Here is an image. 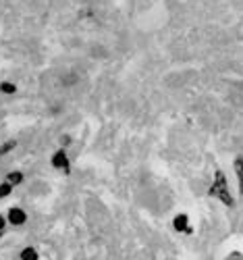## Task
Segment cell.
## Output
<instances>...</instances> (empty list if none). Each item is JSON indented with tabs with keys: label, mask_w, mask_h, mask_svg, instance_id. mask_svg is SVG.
Instances as JSON below:
<instances>
[{
	"label": "cell",
	"mask_w": 243,
	"mask_h": 260,
	"mask_svg": "<svg viewBox=\"0 0 243 260\" xmlns=\"http://www.w3.org/2000/svg\"><path fill=\"white\" fill-rule=\"evenodd\" d=\"M208 196L210 198H218L220 202L227 204V206H235V200H233V193L229 189L227 177H225V173L220 169H216V173H214V181H212V185L208 189Z\"/></svg>",
	"instance_id": "1"
},
{
	"label": "cell",
	"mask_w": 243,
	"mask_h": 260,
	"mask_svg": "<svg viewBox=\"0 0 243 260\" xmlns=\"http://www.w3.org/2000/svg\"><path fill=\"white\" fill-rule=\"evenodd\" d=\"M50 162H52L54 169H58V171H62V173H71V162H69L67 150H64V148L56 150V152L52 154V158H50Z\"/></svg>",
	"instance_id": "2"
},
{
	"label": "cell",
	"mask_w": 243,
	"mask_h": 260,
	"mask_svg": "<svg viewBox=\"0 0 243 260\" xmlns=\"http://www.w3.org/2000/svg\"><path fill=\"white\" fill-rule=\"evenodd\" d=\"M7 223H11L15 227L25 225L27 223V212L23 208H19V206H11L9 212H7Z\"/></svg>",
	"instance_id": "3"
},
{
	"label": "cell",
	"mask_w": 243,
	"mask_h": 260,
	"mask_svg": "<svg viewBox=\"0 0 243 260\" xmlns=\"http://www.w3.org/2000/svg\"><path fill=\"white\" fill-rule=\"evenodd\" d=\"M172 227L179 231V233H185V235H191L193 233V229H191V225H189V216L187 214H177L175 216V221H172Z\"/></svg>",
	"instance_id": "4"
},
{
	"label": "cell",
	"mask_w": 243,
	"mask_h": 260,
	"mask_svg": "<svg viewBox=\"0 0 243 260\" xmlns=\"http://www.w3.org/2000/svg\"><path fill=\"white\" fill-rule=\"evenodd\" d=\"M233 169H235V175H237V181H239V191L243 193V154H239L235 158Z\"/></svg>",
	"instance_id": "5"
},
{
	"label": "cell",
	"mask_w": 243,
	"mask_h": 260,
	"mask_svg": "<svg viewBox=\"0 0 243 260\" xmlns=\"http://www.w3.org/2000/svg\"><path fill=\"white\" fill-rule=\"evenodd\" d=\"M23 179H25V175H23L21 171H11L5 181H7V183H11V185L15 187V185H21V183H23Z\"/></svg>",
	"instance_id": "6"
},
{
	"label": "cell",
	"mask_w": 243,
	"mask_h": 260,
	"mask_svg": "<svg viewBox=\"0 0 243 260\" xmlns=\"http://www.w3.org/2000/svg\"><path fill=\"white\" fill-rule=\"evenodd\" d=\"M21 260H40V254H38L36 248L27 246V248L21 250Z\"/></svg>",
	"instance_id": "7"
},
{
	"label": "cell",
	"mask_w": 243,
	"mask_h": 260,
	"mask_svg": "<svg viewBox=\"0 0 243 260\" xmlns=\"http://www.w3.org/2000/svg\"><path fill=\"white\" fill-rule=\"evenodd\" d=\"M11 191H13V185L11 183H0V200H5V198H9L11 196Z\"/></svg>",
	"instance_id": "8"
},
{
	"label": "cell",
	"mask_w": 243,
	"mask_h": 260,
	"mask_svg": "<svg viewBox=\"0 0 243 260\" xmlns=\"http://www.w3.org/2000/svg\"><path fill=\"white\" fill-rule=\"evenodd\" d=\"M0 92H3V94H15L17 92V85L11 83V81H5V83H0Z\"/></svg>",
	"instance_id": "9"
},
{
	"label": "cell",
	"mask_w": 243,
	"mask_h": 260,
	"mask_svg": "<svg viewBox=\"0 0 243 260\" xmlns=\"http://www.w3.org/2000/svg\"><path fill=\"white\" fill-rule=\"evenodd\" d=\"M17 146V142L15 140H11V142H7V144H3V146H0V156H5V154H9L11 152V150Z\"/></svg>",
	"instance_id": "10"
},
{
	"label": "cell",
	"mask_w": 243,
	"mask_h": 260,
	"mask_svg": "<svg viewBox=\"0 0 243 260\" xmlns=\"http://www.w3.org/2000/svg\"><path fill=\"white\" fill-rule=\"evenodd\" d=\"M5 227H7V216H5V214H0V233L5 231Z\"/></svg>",
	"instance_id": "11"
},
{
	"label": "cell",
	"mask_w": 243,
	"mask_h": 260,
	"mask_svg": "<svg viewBox=\"0 0 243 260\" xmlns=\"http://www.w3.org/2000/svg\"><path fill=\"white\" fill-rule=\"evenodd\" d=\"M0 235H3V233H0Z\"/></svg>",
	"instance_id": "12"
}]
</instances>
